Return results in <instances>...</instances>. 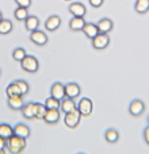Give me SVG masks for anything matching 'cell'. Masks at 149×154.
Segmentation results:
<instances>
[{
  "label": "cell",
  "mask_w": 149,
  "mask_h": 154,
  "mask_svg": "<svg viewBox=\"0 0 149 154\" xmlns=\"http://www.w3.org/2000/svg\"><path fill=\"white\" fill-rule=\"evenodd\" d=\"M50 96L57 100H64L65 99V85H62L61 82H54L50 88Z\"/></svg>",
  "instance_id": "cell-8"
},
{
  "label": "cell",
  "mask_w": 149,
  "mask_h": 154,
  "mask_svg": "<svg viewBox=\"0 0 149 154\" xmlns=\"http://www.w3.org/2000/svg\"><path fill=\"white\" fill-rule=\"evenodd\" d=\"M79 154H84V153H79Z\"/></svg>",
  "instance_id": "cell-39"
},
{
  "label": "cell",
  "mask_w": 149,
  "mask_h": 154,
  "mask_svg": "<svg viewBox=\"0 0 149 154\" xmlns=\"http://www.w3.org/2000/svg\"><path fill=\"white\" fill-rule=\"evenodd\" d=\"M68 10H69V12L72 14L73 16H80V18H84L85 14H87V8H85V5L83 4V3H77V2L72 3Z\"/></svg>",
  "instance_id": "cell-12"
},
{
  "label": "cell",
  "mask_w": 149,
  "mask_h": 154,
  "mask_svg": "<svg viewBox=\"0 0 149 154\" xmlns=\"http://www.w3.org/2000/svg\"><path fill=\"white\" fill-rule=\"evenodd\" d=\"M64 2H72V0H64Z\"/></svg>",
  "instance_id": "cell-38"
},
{
  "label": "cell",
  "mask_w": 149,
  "mask_h": 154,
  "mask_svg": "<svg viewBox=\"0 0 149 154\" xmlns=\"http://www.w3.org/2000/svg\"><path fill=\"white\" fill-rule=\"evenodd\" d=\"M26 147V139L18 135H12L5 141V149L11 154H21Z\"/></svg>",
  "instance_id": "cell-1"
},
{
  "label": "cell",
  "mask_w": 149,
  "mask_h": 154,
  "mask_svg": "<svg viewBox=\"0 0 149 154\" xmlns=\"http://www.w3.org/2000/svg\"><path fill=\"white\" fill-rule=\"evenodd\" d=\"M85 19L84 18H80V16H73L72 19L69 20V29L72 31H83L85 26Z\"/></svg>",
  "instance_id": "cell-17"
},
{
  "label": "cell",
  "mask_w": 149,
  "mask_h": 154,
  "mask_svg": "<svg viewBox=\"0 0 149 154\" xmlns=\"http://www.w3.org/2000/svg\"><path fill=\"white\" fill-rule=\"evenodd\" d=\"M18 7H23V8H29L31 5V0H15Z\"/></svg>",
  "instance_id": "cell-31"
},
{
  "label": "cell",
  "mask_w": 149,
  "mask_h": 154,
  "mask_svg": "<svg viewBox=\"0 0 149 154\" xmlns=\"http://www.w3.org/2000/svg\"><path fill=\"white\" fill-rule=\"evenodd\" d=\"M61 118V114H60V109H46L45 116H43V122L48 123V125H56L57 122Z\"/></svg>",
  "instance_id": "cell-10"
},
{
  "label": "cell",
  "mask_w": 149,
  "mask_h": 154,
  "mask_svg": "<svg viewBox=\"0 0 149 154\" xmlns=\"http://www.w3.org/2000/svg\"><path fill=\"white\" fill-rule=\"evenodd\" d=\"M22 115H23L26 119H35V111H37V103L31 101V103H27L23 106V108L21 109Z\"/></svg>",
  "instance_id": "cell-14"
},
{
  "label": "cell",
  "mask_w": 149,
  "mask_h": 154,
  "mask_svg": "<svg viewBox=\"0 0 149 154\" xmlns=\"http://www.w3.org/2000/svg\"><path fill=\"white\" fill-rule=\"evenodd\" d=\"M23 106H24L23 96L18 95V96H11V97H8V107H10L11 109L18 111V109L23 108Z\"/></svg>",
  "instance_id": "cell-18"
},
{
  "label": "cell",
  "mask_w": 149,
  "mask_h": 154,
  "mask_svg": "<svg viewBox=\"0 0 149 154\" xmlns=\"http://www.w3.org/2000/svg\"><path fill=\"white\" fill-rule=\"evenodd\" d=\"M0 150H5V139L0 138Z\"/></svg>",
  "instance_id": "cell-34"
},
{
  "label": "cell",
  "mask_w": 149,
  "mask_h": 154,
  "mask_svg": "<svg viewBox=\"0 0 149 154\" xmlns=\"http://www.w3.org/2000/svg\"><path fill=\"white\" fill-rule=\"evenodd\" d=\"M0 72H2V70H0Z\"/></svg>",
  "instance_id": "cell-40"
},
{
  "label": "cell",
  "mask_w": 149,
  "mask_h": 154,
  "mask_svg": "<svg viewBox=\"0 0 149 154\" xmlns=\"http://www.w3.org/2000/svg\"><path fill=\"white\" fill-rule=\"evenodd\" d=\"M91 41H92V48L95 49V50H103V49H106L107 46L110 45L109 34H102V32H99V34Z\"/></svg>",
  "instance_id": "cell-6"
},
{
  "label": "cell",
  "mask_w": 149,
  "mask_h": 154,
  "mask_svg": "<svg viewBox=\"0 0 149 154\" xmlns=\"http://www.w3.org/2000/svg\"><path fill=\"white\" fill-rule=\"evenodd\" d=\"M26 56H27L26 50H24L23 48H16L15 50L12 51V58L15 60V61H18V62H21Z\"/></svg>",
  "instance_id": "cell-28"
},
{
  "label": "cell",
  "mask_w": 149,
  "mask_h": 154,
  "mask_svg": "<svg viewBox=\"0 0 149 154\" xmlns=\"http://www.w3.org/2000/svg\"><path fill=\"white\" fill-rule=\"evenodd\" d=\"M45 107L46 109H60V106H61V101L57 100V99L52 97V96H49L48 99L45 100Z\"/></svg>",
  "instance_id": "cell-26"
},
{
  "label": "cell",
  "mask_w": 149,
  "mask_h": 154,
  "mask_svg": "<svg viewBox=\"0 0 149 154\" xmlns=\"http://www.w3.org/2000/svg\"><path fill=\"white\" fill-rule=\"evenodd\" d=\"M92 109H94V103L88 97H81L80 101L77 103V111L80 112L81 116H90L92 114Z\"/></svg>",
  "instance_id": "cell-3"
},
{
  "label": "cell",
  "mask_w": 149,
  "mask_h": 154,
  "mask_svg": "<svg viewBox=\"0 0 149 154\" xmlns=\"http://www.w3.org/2000/svg\"><path fill=\"white\" fill-rule=\"evenodd\" d=\"M3 19V14H2V11H0V20Z\"/></svg>",
  "instance_id": "cell-35"
},
{
  "label": "cell",
  "mask_w": 149,
  "mask_h": 154,
  "mask_svg": "<svg viewBox=\"0 0 149 154\" xmlns=\"http://www.w3.org/2000/svg\"><path fill=\"white\" fill-rule=\"evenodd\" d=\"M134 10H136L137 14H147L149 11V0H136L134 3Z\"/></svg>",
  "instance_id": "cell-22"
},
{
  "label": "cell",
  "mask_w": 149,
  "mask_h": 154,
  "mask_svg": "<svg viewBox=\"0 0 149 154\" xmlns=\"http://www.w3.org/2000/svg\"><path fill=\"white\" fill-rule=\"evenodd\" d=\"M0 154H5V152L4 150H0Z\"/></svg>",
  "instance_id": "cell-36"
},
{
  "label": "cell",
  "mask_w": 149,
  "mask_h": 154,
  "mask_svg": "<svg viewBox=\"0 0 149 154\" xmlns=\"http://www.w3.org/2000/svg\"><path fill=\"white\" fill-rule=\"evenodd\" d=\"M96 26H98L99 32H102V34H109L113 30V27H114V23H113V20L109 18H102L100 20L96 23Z\"/></svg>",
  "instance_id": "cell-13"
},
{
  "label": "cell",
  "mask_w": 149,
  "mask_h": 154,
  "mask_svg": "<svg viewBox=\"0 0 149 154\" xmlns=\"http://www.w3.org/2000/svg\"><path fill=\"white\" fill-rule=\"evenodd\" d=\"M77 108V104L74 101V99H69L65 97L64 100H61V106H60V111L64 112V114H68V112H72L73 109Z\"/></svg>",
  "instance_id": "cell-15"
},
{
  "label": "cell",
  "mask_w": 149,
  "mask_h": 154,
  "mask_svg": "<svg viewBox=\"0 0 149 154\" xmlns=\"http://www.w3.org/2000/svg\"><path fill=\"white\" fill-rule=\"evenodd\" d=\"M145 112V103L140 99H134V100L130 101L129 104V114L134 118L141 116L142 114Z\"/></svg>",
  "instance_id": "cell-4"
},
{
  "label": "cell",
  "mask_w": 149,
  "mask_h": 154,
  "mask_svg": "<svg viewBox=\"0 0 149 154\" xmlns=\"http://www.w3.org/2000/svg\"><path fill=\"white\" fill-rule=\"evenodd\" d=\"M30 39L33 43H35L37 46H45L48 43V35L41 30H35L30 34Z\"/></svg>",
  "instance_id": "cell-7"
},
{
  "label": "cell",
  "mask_w": 149,
  "mask_h": 154,
  "mask_svg": "<svg viewBox=\"0 0 149 154\" xmlns=\"http://www.w3.org/2000/svg\"><path fill=\"white\" fill-rule=\"evenodd\" d=\"M80 93H81V89H80L79 84H76V82H68V84H65V97L76 99L80 96Z\"/></svg>",
  "instance_id": "cell-9"
},
{
  "label": "cell",
  "mask_w": 149,
  "mask_h": 154,
  "mask_svg": "<svg viewBox=\"0 0 149 154\" xmlns=\"http://www.w3.org/2000/svg\"><path fill=\"white\" fill-rule=\"evenodd\" d=\"M12 31V22L10 19H2L0 20V34L7 35Z\"/></svg>",
  "instance_id": "cell-24"
},
{
  "label": "cell",
  "mask_w": 149,
  "mask_h": 154,
  "mask_svg": "<svg viewBox=\"0 0 149 154\" xmlns=\"http://www.w3.org/2000/svg\"><path fill=\"white\" fill-rule=\"evenodd\" d=\"M14 16H15L16 20L19 22H24L29 16V8H23V7H18L14 11Z\"/></svg>",
  "instance_id": "cell-25"
},
{
  "label": "cell",
  "mask_w": 149,
  "mask_h": 154,
  "mask_svg": "<svg viewBox=\"0 0 149 154\" xmlns=\"http://www.w3.org/2000/svg\"><path fill=\"white\" fill-rule=\"evenodd\" d=\"M5 93H7L8 97H11V96H18V95H21V96H22L21 89H19V87L16 85V82H15V81L11 82V84L8 85L7 88H5Z\"/></svg>",
  "instance_id": "cell-27"
},
{
  "label": "cell",
  "mask_w": 149,
  "mask_h": 154,
  "mask_svg": "<svg viewBox=\"0 0 149 154\" xmlns=\"http://www.w3.org/2000/svg\"><path fill=\"white\" fill-rule=\"evenodd\" d=\"M60 26H61V18L59 15H50L45 22V29L52 32L59 30Z\"/></svg>",
  "instance_id": "cell-11"
},
{
  "label": "cell",
  "mask_w": 149,
  "mask_h": 154,
  "mask_svg": "<svg viewBox=\"0 0 149 154\" xmlns=\"http://www.w3.org/2000/svg\"><path fill=\"white\" fill-rule=\"evenodd\" d=\"M83 32L85 34L87 38L94 39V38L99 34V30H98V26H96L95 23H85L84 29H83Z\"/></svg>",
  "instance_id": "cell-20"
},
{
  "label": "cell",
  "mask_w": 149,
  "mask_h": 154,
  "mask_svg": "<svg viewBox=\"0 0 149 154\" xmlns=\"http://www.w3.org/2000/svg\"><path fill=\"white\" fill-rule=\"evenodd\" d=\"M88 3H90L91 7H94V8H99V7H102V5H103L104 0H88Z\"/></svg>",
  "instance_id": "cell-32"
},
{
  "label": "cell",
  "mask_w": 149,
  "mask_h": 154,
  "mask_svg": "<svg viewBox=\"0 0 149 154\" xmlns=\"http://www.w3.org/2000/svg\"><path fill=\"white\" fill-rule=\"evenodd\" d=\"M142 135H144V141H145V143L149 145V126H147V127L144 128V133H142Z\"/></svg>",
  "instance_id": "cell-33"
},
{
  "label": "cell",
  "mask_w": 149,
  "mask_h": 154,
  "mask_svg": "<svg viewBox=\"0 0 149 154\" xmlns=\"http://www.w3.org/2000/svg\"><path fill=\"white\" fill-rule=\"evenodd\" d=\"M81 115H80V112L76 109H73L72 112H68V114H65V118H64V122H65V126L69 128H76L77 126H79L80 120H81Z\"/></svg>",
  "instance_id": "cell-5"
},
{
  "label": "cell",
  "mask_w": 149,
  "mask_h": 154,
  "mask_svg": "<svg viewBox=\"0 0 149 154\" xmlns=\"http://www.w3.org/2000/svg\"><path fill=\"white\" fill-rule=\"evenodd\" d=\"M12 135H14V127H11L7 123H0V138L7 141Z\"/></svg>",
  "instance_id": "cell-23"
},
{
  "label": "cell",
  "mask_w": 149,
  "mask_h": 154,
  "mask_svg": "<svg viewBox=\"0 0 149 154\" xmlns=\"http://www.w3.org/2000/svg\"><path fill=\"white\" fill-rule=\"evenodd\" d=\"M147 120H148V126H149V115H148V118H147Z\"/></svg>",
  "instance_id": "cell-37"
},
{
  "label": "cell",
  "mask_w": 149,
  "mask_h": 154,
  "mask_svg": "<svg viewBox=\"0 0 149 154\" xmlns=\"http://www.w3.org/2000/svg\"><path fill=\"white\" fill-rule=\"evenodd\" d=\"M30 134H31V131H30L29 126L23 125V123H18V125L14 127V135H18L23 139H27L30 137Z\"/></svg>",
  "instance_id": "cell-16"
},
{
  "label": "cell",
  "mask_w": 149,
  "mask_h": 154,
  "mask_svg": "<svg viewBox=\"0 0 149 154\" xmlns=\"http://www.w3.org/2000/svg\"><path fill=\"white\" fill-rule=\"evenodd\" d=\"M16 85L19 87V89H21V93H22V96H24V95H27L29 93V84H27L24 80H16Z\"/></svg>",
  "instance_id": "cell-29"
},
{
  "label": "cell",
  "mask_w": 149,
  "mask_h": 154,
  "mask_svg": "<svg viewBox=\"0 0 149 154\" xmlns=\"http://www.w3.org/2000/svg\"><path fill=\"white\" fill-rule=\"evenodd\" d=\"M21 66L24 72L27 73H35L40 69V62L34 56H26L21 61Z\"/></svg>",
  "instance_id": "cell-2"
},
{
  "label": "cell",
  "mask_w": 149,
  "mask_h": 154,
  "mask_svg": "<svg viewBox=\"0 0 149 154\" xmlns=\"http://www.w3.org/2000/svg\"><path fill=\"white\" fill-rule=\"evenodd\" d=\"M104 139H106V142L114 145L119 141V133H118L115 128H109V130H106V133H104Z\"/></svg>",
  "instance_id": "cell-21"
},
{
  "label": "cell",
  "mask_w": 149,
  "mask_h": 154,
  "mask_svg": "<svg viewBox=\"0 0 149 154\" xmlns=\"http://www.w3.org/2000/svg\"><path fill=\"white\" fill-rule=\"evenodd\" d=\"M38 26H40V19L35 15H29L27 19L24 20V27H26V30L30 32L38 30Z\"/></svg>",
  "instance_id": "cell-19"
},
{
  "label": "cell",
  "mask_w": 149,
  "mask_h": 154,
  "mask_svg": "<svg viewBox=\"0 0 149 154\" xmlns=\"http://www.w3.org/2000/svg\"><path fill=\"white\" fill-rule=\"evenodd\" d=\"M45 112H46V107H45V104L37 103V111H35V119H43V116H45Z\"/></svg>",
  "instance_id": "cell-30"
}]
</instances>
